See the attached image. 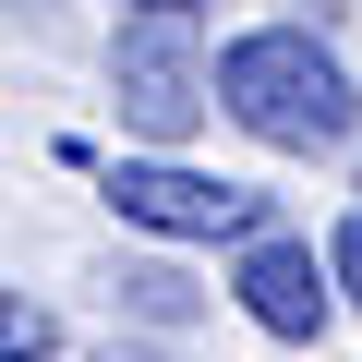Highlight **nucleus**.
<instances>
[{
  "label": "nucleus",
  "mask_w": 362,
  "mask_h": 362,
  "mask_svg": "<svg viewBox=\"0 0 362 362\" xmlns=\"http://www.w3.org/2000/svg\"><path fill=\"white\" fill-rule=\"evenodd\" d=\"M109 109H121V133L157 145V157H181V145L206 133L218 61L194 49V13H133V25L109 37Z\"/></svg>",
  "instance_id": "obj_3"
},
{
  "label": "nucleus",
  "mask_w": 362,
  "mask_h": 362,
  "mask_svg": "<svg viewBox=\"0 0 362 362\" xmlns=\"http://www.w3.org/2000/svg\"><path fill=\"white\" fill-rule=\"evenodd\" d=\"M109 290H121L145 326H194V290H181V266H121Z\"/></svg>",
  "instance_id": "obj_6"
},
{
  "label": "nucleus",
  "mask_w": 362,
  "mask_h": 362,
  "mask_svg": "<svg viewBox=\"0 0 362 362\" xmlns=\"http://www.w3.org/2000/svg\"><path fill=\"white\" fill-rule=\"evenodd\" d=\"M49 350H61V314H49L37 290L0 278V362H49Z\"/></svg>",
  "instance_id": "obj_5"
},
{
  "label": "nucleus",
  "mask_w": 362,
  "mask_h": 362,
  "mask_svg": "<svg viewBox=\"0 0 362 362\" xmlns=\"http://www.w3.org/2000/svg\"><path fill=\"white\" fill-rule=\"evenodd\" d=\"M230 302H242V326L278 338V350H314V338L338 326V278H326V254H314L302 230H254V242L230 254Z\"/></svg>",
  "instance_id": "obj_4"
},
{
  "label": "nucleus",
  "mask_w": 362,
  "mask_h": 362,
  "mask_svg": "<svg viewBox=\"0 0 362 362\" xmlns=\"http://www.w3.org/2000/svg\"><path fill=\"white\" fill-rule=\"evenodd\" d=\"M326 278H338V302H362V181H350V206L326 230Z\"/></svg>",
  "instance_id": "obj_7"
},
{
  "label": "nucleus",
  "mask_w": 362,
  "mask_h": 362,
  "mask_svg": "<svg viewBox=\"0 0 362 362\" xmlns=\"http://www.w3.org/2000/svg\"><path fill=\"white\" fill-rule=\"evenodd\" d=\"M133 13H194V0H133Z\"/></svg>",
  "instance_id": "obj_8"
},
{
  "label": "nucleus",
  "mask_w": 362,
  "mask_h": 362,
  "mask_svg": "<svg viewBox=\"0 0 362 362\" xmlns=\"http://www.w3.org/2000/svg\"><path fill=\"white\" fill-rule=\"evenodd\" d=\"M218 109H230L254 145H278V157H338V145L362 133V85H350V61H338L314 25H254V37H230V49H218Z\"/></svg>",
  "instance_id": "obj_1"
},
{
  "label": "nucleus",
  "mask_w": 362,
  "mask_h": 362,
  "mask_svg": "<svg viewBox=\"0 0 362 362\" xmlns=\"http://www.w3.org/2000/svg\"><path fill=\"white\" fill-rule=\"evenodd\" d=\"M97 206L121 218V230H157V242H254V230H278V194L266 181H218V169H194V157H109L97 169Z\"/></svg>",
  "instance_id": "obj_2"
}]
</instances>
